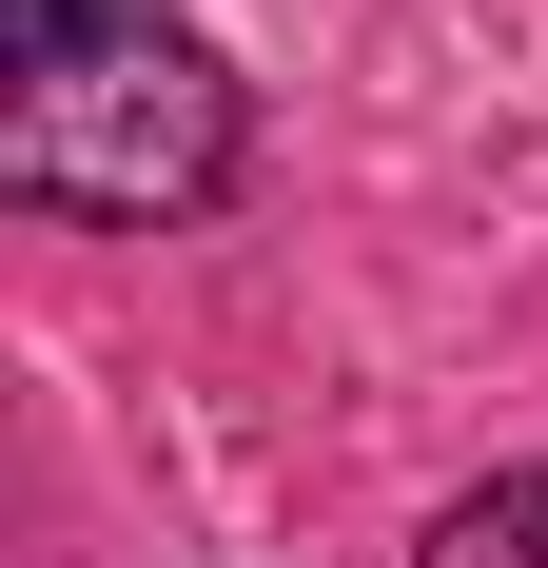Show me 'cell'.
<instances>
[{"label":"cell","mask_w":548,"mask_h":568,"mask_svg":"<svg viewBox=\"0 0 548 568\" xmlns=\"http://www.w3.org/2000/svg\"><path fill=\"white\" fill-rule=\"evenodd\" d=\"M216 176H235V79H216L196 20L0 59V196L99 216V235H158V216H196Z\"/></svg>","instance_id":"6da1fadb"},{"label":"cell","mask_w":548,"mask_h":568,"mask_svg":"<svg viewBox=\"0 0 548 568\" xmlns=\"http://www.w3.org/2000/svg\"><path fill=\"white\" fill-rule=\"evenodd\" d=\"M412 568H548V470H490V490H450Z\"/></svg>","instance_id":"7a4b0ae2"},{"label":"cell","mask_w":548,"mask_h":568,"mask_svg":"<svg viewBox=\"0 0 548 568\" xmlns=\"http://www.w3.org/2000/svg\"><path fill=\"white\" fill-rule=\"evenodd\" d=\"M176 0H0V59H59V40H138Z\"/></svg>","instance_id":"3957f363"}]
</instances>
